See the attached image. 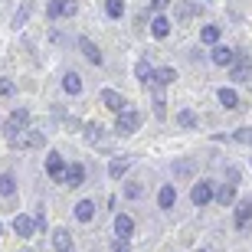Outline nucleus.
<instances>
[{
	"instance_id": "nucleus-1",
	"label": "nucleus",
	"mask_w": 252,
	"mask_h": 252,
	"mask_svg": "<svg viewBox=\"0 0 252 252\" xmlns=\"http://www.w3.org/2000/svg\"><path fill=\"white\" fill-rule=\"evenodd\" d=\"M27 125H30V112H27V108H17V112L7 118V125H3V134H7L10 144H13V141H17L23 131H27Z\"/></svg>"
},
{
	"instance_id": "nucleus-2",
	"label": "nucleus",
	"mask_w": 252,
	"mask_h": 252,
	"mask_svg": "<svg viewBox=\"0 0 252 252\" xmlns=\"http://www.w3.org/2000/svg\"><path fill=\"white\" fill-rule=\"evenodd\" d=\"M190 200H193V206H200V210H203L210 200H216L213 180H193V187H190Z\"/></svg>"
},
{
	"instance_id": "nucleus-3",
	"label": "nucleus",
	"mask_w": 252,
	"mask_h": 252,
	"mask_svg": "<svg viewBox=\"0 0 252 252\" xmlns=\"http://www.w3.org/2000/svg\"><path fill=\"white\" fill-rule=\"evenodd\" d=\"M138 128H141V115L138 112H131V108L118 112V122H115V131H118V134H134Z\"/></svg>"
},
{
	"instance_id": "nucleus-4",
	"label": "nucleus",
	"mask_w": 252,
	"mask_h": 252,
	"mask_svg": "<svg viewBox=\"0 0 252 252\" xmlns=\"http://www.w3.org/2000/svg\"><path fill=\"white\" fill-rule=\"evenodd\" d=\"M229 79H233V82H252V59L236 56V63L229 65Z\"/></svg>"
},
{
	"instance_id": "nucleus-5",
	"label": "nucleus",
	"mask_w": 252,
	"mask_h": 252,
	"mask_svg": "<svg viewBox=\"0 0 252 252\" xmlns=\"http://www.w3.org/2000/svg\"><path fill=\"white\" fill-rule=\"evenodd\" d=\"M196 3L193 0H174V23H180V27H184V23H190V20L196 17Z\"/></svg>"
},
{
	"instance_id": "nucleus-6",
	"label": "nucleus",
	"mask_w": 252,
	"mask_h": 252,
	"mask_svg": "<svg viewBox=\"0 0 252 252\" xmlns=\"http://www.w3.org/2000/svg\"><path fill=\"white\" fill-rule=\"evenodd\" d=\"M98 98H102V105L108 108V112H115V115L128 108V102H125V95H122V92H115V89H102V92H98Z\"/></svg>"
},
{
	"instance_id": "nucleus-7",
	"label": "nucleus",
	"mask_w": 252,
	"mask_h": 252,
	"mask_svg": "<svg viewBox=\"0 0 252 252\" xmlns=\"http://www.w3.org/2000/svg\"><path fill=\"white\" fill-rule=\"evenodd\" d=\"M13 233L20 236V239H33V233H36V220L33 216H27V213H20V216H13Z\"/></svg>"
},
{
	"instance_id": "nucleus-8",
	"label": "nucleus",
	"mask_w": 252,
	"mask_h": 252,
	"mask_svg": "<svg viewBox=\"0 0 252 252\" xmlns=\"http://www.w3.org/2000/svg\"><path fill=\"white\" fill-rule=\"evenodd\" d=\"M236 56H239L236 49H229V46H220V43H216V46H213V53H210L213 65H223V69H229V65L236 63Z\"/></svg>"
},
{
	"instance_id": "nucleus-9",
	"label": "nucleus",
	"mask_w": 252,
	"mask_h": 252,
	"mask_svg": "<svg viewBox=\"0 0 252 252\" xmlns=\"http://www.w3.org/2000/svg\"><path fill=\"white\" fill-rule=\"evenodd\" d=\"M249 223H252V200H239L236 213H233V226L236 229H246Z\"/></svg>"
},
{
	"instance_id": "nucleus-10",
	"label": "nucleus",
	"mask_w": 252,
	"mask_h": 252,
	"mask_svg": "<svg viewBox=\"0 0 252 252\" xmlns=\"http://www.w3.org/2000/svg\"><path fill=\"white\" fill-rule=\"evenodd\" d=\"M65 167H69V164H65L63 154H56V151L46 158V174H49L53 180H63V177H65Z\"/></svg>"
},
{
	"instance_id": "nucleus-11",
	"label": "nucleus",
	"mask_w": 252,
	"mask_h": 252,
	"mask_svg": "<svg viewBox=\"0 0 252 252\" xmlns=\"http://www.w3.org/2000/svg\"><path fill=\"white\" fill-rule=\"evenodd\" d=\"M79 49H82V56L89 59L92 65H102V49L95 46V43H92L89 36H79Z\"/></svg>"
},
{
	"instance_id": "nucleus-12",
	"label": "nucleus",
	"mask_w": 252,
	"mask_h": 252,
	"mask_svg": "<svg viewBox=\"0 0 252 252\" xmlns=\"http://www.w3.org/2000/svg\"><path fill=\"white\" fill-rule=\"evenodd\" d=\"M43 141H46V134H43V131H30L27 128L17 141H13V144H17V148H43Z\"/></svg>"
},
{
	"instance_id": "nucleus-13",
	"label": "nucleus",
	"mask_w": 252,
	"mask_h": 252,
	"mask_svg": "<svg viewBox=\"0 0 252 252\" xmlns=\"http://www.w3.org/2000/svg\"><path fill=\"white\" fill-rule=\"evenodd\" d=\"M63 184H65V187H82V184H85V167H82V164H69Z\"/></svg>"
},
{
	"instance_id": "nucleus-14",
	"label": "nucleus",
	"mask_w": 252,
	"mask_h": 252,
	"mask_svg": "<svg viewBox=\"0 0 252 252\" xmlns=\"http://www.w3.org/2000/svg\"><path fill=\"white\" fill-rule=\"evenodd\" d=\"M174 203H177V187L174 184H164L158 190V206L160 210H174Z\"/></svg>"
},
{
	"instance_id": "nucleus-15",
	"label": "nucleus",
	"mask_w": 252,
	"mask_h": 252,
	"mask_svg": "<svg viewBox=\"0 0 252 252\" xmlns=\"http://www.w3.org/2000/svg\"><path fill=\"white\" fill-rule=\"evenodd\" d=\"M170 27H174V23H170L164 13H158V17L151 20V33H154V39H167L170 36Z\"/></svg>"
},
{
	"instance_id": "nucleus-16",
	"label": "nucleus",
	"mask_w": 252,
	"mask_h": 252,
	"mask_svg": "<svg viewBox=\"0 0 252 252\" xmlns=\"http://www.w3.org/2000/svg\"><path fill=\"white\" fill-rule=\"evenodd\" d=\"M115 233L122 236V239H131V236H134V220H131L128 213H118L115 216Z\"/></svg>"
},
{
	"instance_id": "nucleus-17",
	"label": "nucleus",
	"mask_w": 252,
	"mask_h": 252,
	"mask_svg": "<svg viewBox=\"0 0 252 252\" xmlns=\"http://www.w3.org/2000/svg\"><path fill=\"white\" fill-rule=\"evenodd\" d=\"M220 105H223L226 112L243 108V102H239V92H236V89H220Z\"/></svg>"
},
{
	"instance_id": "nucleus-18",
	"label": "nucleus",
	"mask_w": 252,
	"mask_h": 252,
	"mask_svg": "<svg viewBox=\"0 0 252 252\" xmlns=\"http://www.w3.org/2000/svg\"><path fill=\"white\" fill-rule=\"evenodd\" d=\"M177 125L187 128V131H193V128H200V115H196L193 108H180L177 112Z\"/></svg>"
},
{
	"instance_id": "nucleus-19",
	"label": "nucleus",
	"mask_w": 252,
	"mask_h": 252,
	"mask_svg": "<svg viewBox=\"0 0 252 252\" xmlns=\"http://www.w3.org/2000/svg\"><path fill=\"white\" fill-rule=\"evenodd\" d=\"M216 200L223 206H233L236 203V180H229V184H223V187L216 190Z\"/></svg>"
},
{
	"instance_id": "nucleus-20",
	"label": "nucleus",
	"mask_w": 252,
	"mask_h": 252,
	"mask_svg": "<svg viewBox=\"0 0 252 252\" xmlns=\"http://www.w3.org/2000/svg\"><path fill=\"white\" fill-rule=\"evenodd\" d=\"M92 216H95V203L92 200H79V203H75V220H79V223H89Z\"/></svg>"
},
{
	"instance_id": "nucleus-21",
	"label": "nucleus",
	"mask_w": 252,
	"mask_h": 252,
	"mask_svg": "<svg viewBox=\"0 0 252 252\" xmlns=\"http://www.w3.org/2000/svg\"><path fill=\"white\" fill-rule=\"evenodd\" d=\"M174 79H177V72H174L170 65H164V69H154V85H158V89H164V85H174Z\"/></svg>"
},
{
	"instance_id": "nucleus-22",
	"label": "nucleus",
	"mask_w": 252,
	"mask_h": 252,
	"mask_svg": "<svg viewBox=\"0 0 252 252\" xmlns=\"http://www.w3.org/2000/svg\"><path fill=\"white\" fill-rule=\"evenodd\" d=\"M53 246H56V252H75V246H72V239H69L65 229H56V233H53Z\"/></svg>"
},
{
	"instance_id": "nucleus-23",
	"label": "nucleus",
	"mask_w": 252,
	"mask_h": 252,
	"mask_svg": "<svg viewBox=\"0 0 252 252\" xmlns=\"http://www.w3.org/2000/svg\"><path fill=\"white\" fill-rule=\"evenodd\" d=\"M128 167H131V160H128V158H115L112 164H108V177H112V180H122Z\"/></svg>"
},
{
	"instance_id": "nucleus-24",
	"label": "nucleus",
	"mask_w": 252,
	"mask_h": 252,
	"mask_svg": "<svg viewBox=\"0 0 252 252\" xmlns=\"http://www.w3.org/2000/svg\"><path fill=\"white\" fill-rule=\"evenodd\" d=\"M134 75H138V82H154V65H151L148 59H138V65H134Z\"/></svg>"
},
{
	"instance_id": "nucleus-25",
	"label": "nucleus",
	"mask_w": 252,
	"mask_h": 252,
	"mask_svg": "<svg viewBox=\"0 0 252 252\" xmlns=\"http://www.w3.org/2000/svg\"><path fill=\"white\" fill-rule=\"evenodd\" d=\"M63 89L69 95H79V92H82V79H79V72H65L63 75Z\"/></svg>"
},
{
	"instance_id": "nucleus-26",
	"label": "nucleus",
	"mask_w": 252,
	"mask_h": 252,
	"mask_svg": "<svg viewBox=\"0 0 252 252\" xmlns=\"http://www.w3.org/2000/svg\"><path fill=\"white\" fill-rule=\"evenodd\" d=\"M200 43L216 46V43H220V27H203V30H200Z\"/></svg>"
},
{
	"instance_id": "nucleus-27",
	"label": "nucleus",
	"mask_w": 252,
	"mask_h": 252,
	"mask_svg": "<svg viewBox=\"0 0 252 252\" xmlns=\"http://www.w3.org/2000/svg\"><path fill=\"white\" fill-rule=\"evenodd\" d=\"M17 193V180L10 174H0V196H13Z\"/></svg>"
},
{
	"instance_id": "nucleus-28",
	"label": "nucleus",
	"mask_w": 252,
	"mask_h": 252,
	"mask_svg": "<svg viewBox=\"0 0 252 252\" xmlns=\"http://www.w3.org/2000/svg\"><path fill=\"white\" fill-rule=\"evenodd\" d=\"M105 13H108L112 20H118L125 13V0H105Z\"/></svg>"
},
{
	"instance_id": "nucleus-29",
	"label": "nucleus",
	"mask_w": 252,
	"mask_h": 252,
	"mask_svg": "<svg viewBox=\"0 0 252 252\" xmlns=\"http://www.w3.org/2000/svg\"><path fill=\"white\" fill-rule=\"evenodd\" d=\"M174 174H177V177H193V160L190 158L177 160V164H174Z\"/></svg>"
},
{
	"instance_id": "nucleus-30",
	"label": "nucleus",
	"mask_w": 252,
	"mask_h": 252,
	"mask_svg": "<svg viewBox=\"0 0 252 252\" xmlns=\"http://www.w3.org/2000/svg\"><path fill=\"white\" fill-rule=\"evenodd\" d=\"M13 95H17L13 79H0V98H13Z\"/></svg>"
},
{
	"instance_id": "nucleus-31",
	"label": "nucleus",
	"mask_w": 252,
	"mask_h": 252,
	"mask_svg": "<svg viewBox=\"0 0 252 252\" xmlns=\"http://www.w3.org/2000/svg\"><path fill=\"white\" fill-rule=\"evenodd\" d=\"M85 138H89V144L102 141V125H85Z\"/></svg>"
},
{
	"instance_id": "nucleus-32",
	"label": "nucleus",
	"mask_w": 252,
	"mask_h": 252,
	"mask_svg": "<svg viewBox=\"0 0 252 252\" xmlns=\"http://www.w3.org/2000/svg\"><path fill=\"white\" fill-rule=\"evenodd\" d=\"M30 10H33V3H30V0H27V3H23V10H20L17 17H13V27H23V23H27V17H30Z\"/></svg>"
},
{
	"instance_id": "nucleus-33",
	"label": "nucleus",
	"mask_w": 252,
	"mask_h": 252,
	"mask_svg": "<svg viewBox=\"0 0 252 252\" xmlns=\"http://www.w3.org/2000/svg\"><path fill=\"white\" fill-rule=\"evenodd\" d=\"M233 141H239V144H252V128H239L233 134Z\"/></svg>"
},
{
	"instance_id": "nucleus-34",
	"label": "nucleus",
	"mask_w": 252,
	"mask_h": 252,
	"mask_svg": "<svg viewBox=\"0 0 252 252\" xmlns=\"http://www.w3.org/2000/svg\"><path fill=\"white\" fill-rule=\"evenodd\" d=\"M59 10H63V17H72L75 10H79V3L75 0H59Z\"/></svg>"
},
{
	"instance_id": "nucleus-35",
	"label": "nucleus",
	"mask_w": 252,
	"mask_h": 252,
	"mask_svg": "<svg viewBox=\"0 0 252 252\" xmlns=\"http://www.w3.org/2000/svg\"><path fill=\"white\" fill-rule=\"evenodd\" d=\"M164 105H167V102H164V95H154V115H158V118H164V115H167V108H164Z\"/></svg>"
},
{
	"instance_id": "nucleus-36",
	"label": "nucleus",
	"mask_w": 252,
	"mask_h": 252,
	"mask_svg": "<svg viewBox=\"0 0 252 252\" xmlns=\"http://www.w3.org/2000/svg\"><path fill=\"white\" fill-rule=\"evenodd\" d=\"M170 3H174V0H151V13H154V17H158L160 10H167Z\"/></svg>"
},
{
	"instance_id": "nucleus-37",
	"label": "nucleus",
	"mask_w": 252,
	"mask_h": 252,
	"mask_svg": "<svg viewBox=\"0 0 252 252\" xmlns=\"http://www.w3.org/2000/svg\"><path fill=\"white\" fill-rule=\"evenodd\" d=\"M141 193H144V187H141V184H128V187H125V196H131V200H138Z\"/></svg>"
},
{
	"instance_id": "nucleus-38",
	"label": "nucleus",
	"mask_w": 252,
	"mask_h": 252,
	"mask_svg": "<svg viewBox=\"0 0 252 252\" xmlns=\"http://www.w3.org/2000/svg\"><path fill=\"white\" fill-rule=\"evenodd\" d=\"M46 17H49V20H59V17H63V10H59V0H53V3L46 7Z\"/></svg>"
},
{
	"instance_id": "nucleus-39",
	"label": "nucleus",
	"mask_w": 252,
	"mask_h": 252,
	"mask_svg": "<svg viewBox=\"0 0 252 252\" xmlns=\"http://www.w3.org/2000/svg\"><path fill=\"white\" fill-rule=\"evenodd\" d=\"M112 252H131L128 249V239H122V236H118V239L112 243Z\"/></svg>"
},
{
	"instance_id": "nucleus-40",
	"label": "nucleus",
	"mask_w": 252,
	"mask_h": 252,
	"mask_svg": "<svg viewBox=\"0 0 252 252\" xmlns=\"http://www.w3.org/2000/svg\"><path fill=\"white\" fill-rule=\"evenodd\" d=\"M193 252H206V249H193Z\"/></svg>"
},
{
	"instance_id": "nucleus-41",
	"label": "nucleus",
	"mask_w": 252,
	"mask_h": 252,
	"mask_svg": "<svg viewBox=\"0 0 252 252\" xmlns=\"http://www.w3.org/2000/svg\"><path fill=\"white\" fill-rule=\"evenodd\" d=\"M0 233H3V223H0Z\"/></svg>"
}]
</instances>
